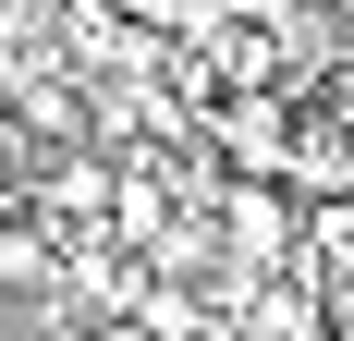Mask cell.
Masks as SVG:
<instances>
[{
    "mask_svg": "<svg viewBox=\"0 0 354 341\" xmlns=\"http://www.w3.org/2000/svg\"><path fill=\"white\" fill-rule=\"evenodd\" d=\"M220 159L269 183V170L293 159V135H281V98H257V86H245V98H220Z\"/></svg>",
    "mask_w": 354,
    "mask_h": 341,
    "instance_id": "cell-1",
    "label": "cell"
},
{
    "mask_svg": "<svg viewBox=\"0 0 354 341\" xmlns=\"http://www.w3.org/2000/svg\"><path fill=\"white\" fill-rule=\"evenodd\" d=\"M220 220H232V232H245V256H281V244H293V207L269 195V183H257V170H245V183H232V195H220Z\"/></svg>",
    "mask_w": 354,
    "mask_h": 341,
    "instance_id": "cell-2",
    "label": "cell"
},
{
    "mask_svg": "<svg viewBox=\"0 0 354 341\" xmlns=\"http://www.w3.org/2000/svg\"><path fill=\"white\" fill-rule=\"evenodd\" d=\"M318 12H354V0H318Z\"/></svg>",
    "mask_w": 354,
    "mask_h": 341,
    "instance_id": "cell-3",
    "label": "cell"
}]
</instances>
